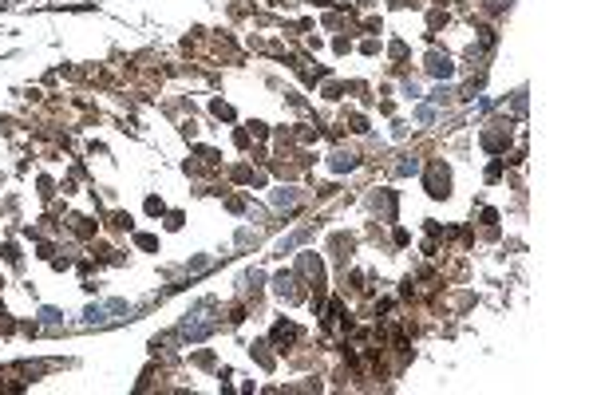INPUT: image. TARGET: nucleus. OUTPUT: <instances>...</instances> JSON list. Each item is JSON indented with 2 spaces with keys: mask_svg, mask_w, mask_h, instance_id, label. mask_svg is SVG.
Here are the masks:
<instances>
[{
  "mask_svg": "<svg viewBox=\"0 0 593 395\" xmlns=\"http://www.w3.org/2000/svg\"><path fill=\"white\" fill-rule=\"evenodd\" d=\"M210 308H214V304H202V308H194V313L182 320V336H190V340H202V336L210 332L214 325H210V316H206Z\"/></svg>",
  "mask_w": 593,
  "mask_h": 395,
  "instance_id": "nucleus-1",
  "label": "nucleus"
},
{
  "mask_svg": "<svg viewBox=\"0 0 593 395\" xmlns=\"http://www.w3.org/2000/svg\"><path fill=\"white\" fill-rule=\"evenodd\" d=\"M115 313H131L127 308V301H107V304H91L87 308V325H107V320H115Z\"/></svg>",
  "mask_w": 593,
  "mask_h": 395,
  "instance_id": "nucleus-2",
  "label": "nucleus"
},
{
  "mask_svg": "<svg viewBox=\"0 0 593 395\" xmlns=\"http://www.w3.org/2000/svg\"><path fill=\"white\" fill-rule=\"evenodd\" d=\"M432 71H435V75H447L451 68H447V60H432Z\"/></svg>",
  "mask_w": 593,
  "mask_h": 395,
  "instance_id": "nucleus-3",
  "label": "nucleus"
}]
</instances>
